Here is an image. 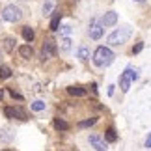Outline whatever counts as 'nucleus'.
<instances>
[{
	"label": "nucleus",
	"instance_id": "obj_1",
	"mask_svg": "<svg viewBox=\"0 0 151 151\" xmlns=\"http://www.w3.org/2000/svg\"><path fill=\"white\" fill-rule=\"evenodd\" d=\"M131 34H132V30L129 26H121V28H118V30H114L108 36V39H106L108 47H121V45H125L127 41H129Z\"/></svg>",
	"mask_w": 151,
	"mask_h": 151
},
{
	"label": "nucleus",
	"instance_id": "obj_2",
	"mask_svg": "<svg viewBox=\"0 0 151 151\" xmlns=\"http://www.w3.org/2000/svg\"><path fill=\"white\" fill-rule=\"evenodd\" d=\"M114 52H112V49L110 47H97L95 49V52H93V63L97 67H108L110 63L114 62Z\"/></svg>",
	"mask_w": 151,
	"mask_h": 151
},
{
	"label": "nucleus",
	"instance_id": "obj_3",
	"mask_svg": "<svg viewBox=\"0 0 151 151\" xmlns=\"http://www.w3.org/2000/svg\"><path fill=\"white\" fill-rule=\"evenodd\" d=\"M0 15H2V19L6 22H19L22 19V9L15 4H8L2 8V13Z\"/></svg>",
	"mask_w": 151,
	"mask_h": 151
},
{
	"label": "nucleus",
	"instance_id": "obj_4",
	"mask_svg": "<svg viewBox=\"0 0 151 151\" xmlns=\"http://www.w3.org/2000/svg\"><path fill=\"white\" fill-rule=\"evenodd\" d=\"M103 34H104L103 22H101L99 19H91V21H90V26H88V36H90L91 39H101Z\"/></svg>",
	"mask_w": 151,
	"mask_h": 151
},
{
	"label": "nucleus",
	"instance_id": "obj_5",
	"mask_svg": "<svg viewBox=\"0 0 151 151\" xmlns=\"http://www.w3.org/2000/svg\"><path fill=\"white\" fill-rule=\"evenodd\" d=\"M4 116L8 119H19V121H26V112L21 106H6L4 108Z\"/></svg>",
	"mask_w": 151,
	"mask_h": 151
},
{
	"label": "nucleus",
	"instance_id": "obj_6",
	"mask_svg": "<svg viewBox=\"0 0 151 151\" xmlns=\"http://www.w3.org/2000/svg\"><path fill=\"white\" fill-rule=\"evenodd\" d=\"M88 142H90V146L93 147L95 151H106V140L104 138H101L99 134H90L88 136Z\"/></svg>",
	"mask_w": 151,
	"mask_h": 151
},
{
	"label": "nucleus",
	"instance_id": "obj_7",
	"mask_svg": "<svg viewBox=\"0 0 151 151\" xmlns=\"http://www.w3.org/2000/svg\"><path fill=\"white\" fill-rule=\"evenodd\" d=\"M132 67H127L123 73H121V77H119V88L121 91H129L131 88V82H132Z\"/></svg>",
	"mask_w": 151,
	"mask_h": 151
},
{
	"label": "nucleus",
	"instance_id": "obj_8",
	"mask_svg": "<svg viewBox=\"0 0 151 151\" xmlns=\"http://www.w3.org/2000/svg\"><path fill=\"white\" fill-rule=\"evenodd\" d=\"M56 54V43L52 41V39H47V41L43 43V49H41V58L43 60H49Z\"/></svg>",
	"mask_w": 151,
	"mask_h": 151
},
{
	"label": "nucleus",
	"instance_id": "obj_9",
	"mask_svg": "<svg viewBox=\"0 0 151 151\" xmlns=\"http://www.w3.org/2000/svg\"><path fill=\"white\" fill-rule=\"evenodd\" d=\"M13 140H15V131L11 129L9 125L0 127V142H2V144H9Z\"/></svg>",
	"mask_w": 151,
	"mask_h": 151
},
{
	"label": "nucleus",
	"instance_id": "obj_10",
	"mask_svg": "<svg viewBox=\"0 0 151 151\" xmlns=\"http://www.w3.org/2000/svg\"><path fill=\"white\" fill-rule=\"evenodd\" d=\"M101 22H103V26H114L116 22H118V13H116V11H106V13L103 15Z\"/></svg>",
	"mask_w": 151,
	"mask_h": 151
},
{
	"label": "nucleus",
	"instance_id": "obj_11",
	"mask_svg": "<svg viewBox=\"0 0 151 151\" xmlns=\"http://www.w3.org/2000/svg\"><path fill=\"white\" fill-rule=\"evenodd\" d=\"M34 37H36V34H34V28H32V26H22V39H24L26 43H32Z\"/></svg>",
	"mask_w": 151,
	"mask_h": 151
},
{
	"label": "nucleus",
	"instance_id": "obj_12",
	"mask_svg": "<svg viewBox=\"0 0 151 151\" xmlns=\"http://www.w3.org/2000/svg\"><path fill=\"white\" fill-rule=\"evenodd\" d=\"M67 93L73 95V97H84L88 91H86L84 88H80V86H69V88H67Z\"/></svg>",
	"mask_w": 151,
	"mask_h": 151
},
{
	"label": "nucleus",
	"instance_id": "obj_13",
	"mask_svg": "<svg viewBox=\"0 0 151 151\" xmlns=\"http://www.w3.org/2000/svg\"><path fill=\"white\" fill-rule=\"evenodd\" d=\"M52 19H50V30L52 32H56L58 30V26H60V21H62V13L60 11H52Z\"/></svg>",
	"mask_w": 151,
	"mask_h": 151
},
{
	"label": "nucleus",
	"instance_id": "obj_14",
	"mask_svg": "<svg viewBox=\"0 0 151 151\" xmlns=\"http://www.w3.org/2000/svg\"><path fill=\"white\" fill-rule=\"evenodd\" d=\"M19 54H21L22 58H32V56H34L32 45H21V47H19Z\"/></svg>",
	"mask_w": 151,
	"mask_h": 151
},
{
	"label": "nucleus",
	"instance_id": "obj_15",
	"mask_svg": "<svg viewBox=\"0 0 151 151\" xmlns=\"http://www.w3.org/2000/svg\"><path fill=\"white\" fill-rule=\"evenodd\" d=\"M54 6H56L54 0H45V4H43V8H41L43 15H50V13H52V9H54Z\"/></svg>",
	"mask_w": 151,
	"mask_h": 151
},
{
	"label": "nucleus",
	"instance_id": "obj_16",
	"mask_svg": "<svg viewBox=\"0 0 151 151\" xmlns=\"http://www.w3.org/2000/svg\"><path fill=\"white\" fill-rule=\"evenodd\" d=\"M54 129L56 131H69V123L63 121V119H60V118H56L54 119Z\"/></svg>",
	"mask_w": 151,
	"mask_h": 151
},
{
	"label": "nucleus",
	"instance_id": "obj_17",
	"mask_svg": "<svg viewBox=\"0 0 151 151\" xmlns=\"http://www.w3.org/2000/svg\"><path fill=\"white\" fill-rule=\"evenodd\" d=\"M104 140H106V142H116V140H118V134H116V129H114V127H108V129H106Z\"/></svg>",
	"mask_w": 151,
	"mask_h": 151
},
{
	"label": "nucleus",
	"instance_id": "obj_18",
	"mask_svg": "<svg viewBox=\"0 0 151 151\" xmlns=\"http://www.w3.org/2000/svg\"><path fill=\"white\" fill-rule=\"evenodd\" d=\"M77 56H78L82 62H86V60L90 58V49H88V47H80V49L77 50Z\"/></svg>",
	"mask_w": 151,
	"mask_h": 151
},
{
	"label": "nucleus",
	"instance_id": "obj_19",
	"mask_svg": "<svg viewBox=\"0 0 151 151\" xmlns=\"http://www.w3.org/2000/svg\"><path fill=\"white\" fill-rule=\"evenodd\" d=\"M30 108L34 110V112H43V110L47 108V104H45L43 101H34V103L30 104Z\"/></svg>",
	"mask_w": 151,
	"mask_h": 151
},
{
	"label": "nucleus",
	"instance_id": "obj_20",
	"mask_svg": "<svg viewBox=\"0 0 151 151\" xmlns=\"http://www.w3.org/2000/svg\"><path fill=\"white\" fill-rule=\"evenodd\" d=\"M60 43H62V45H60V49H62L63 52L71 50V43H73V41H71V39H69V36H65V37H63V39H62Z\"/></svg>",
	"mask_w": 151,
	"mask_h": 151
},
{
	"label": "nucleus",
	"instance_id": "obj_21",
	"mask_svg": "<svg viewBox=\"0 0 151 151\" xmlns=\"http://www.w3.org/2000/svg\"><path fill=\"white\" fill-rule=\"evenodd\" d=\"M13 47H15V39L13 37H4V49L8 50V52H11Z\"/></svg>",
	"mask_w": 151,
	"mask_h": 151
},
{
	"label": "nucleus",
	"instance_id": "obj_22",
	"mask_svg": "<svg viewBox=\"0 0 151 151\" xmlns=\"http://www.w3.org/2000/svg\"><path fill=\"white\" fill-rule=\"evenodd\" d=\"M11 77V69L8 65H0V78H9Z\"/></svg>",
	"mask_w": 151,
	"mask_h": 151
},
{
	"label": "nucleus",
	"instance_id": "obj_23",
	"mask_svg": "<svg viewBox=\"0 0 151 151\" xmlns=\"http://www.w3.org/2000/svg\"><path fill=\"white\" fill-rule=\"evenodd\" d=\"M95 121H97V118H91V119H84V121H80V123H78V127H80V129H84V127H90V125H93Z\"/></svg>",
	"mask_w": 151,
	"mask_h": 151
},
{
	"label": "nucleus",
	"instance_id": "obj_24",
	"mask_svg": "<svg viewBox=\"0 0 151 151\" xmlns=\"http://www.w3.org/2000/svg\"><path fill=\"white\" fill-rule=\"evenodd\" d=\"M60 34H62L63 37H65V36H69V34H71V26H69V24H63V26L60 28Z\"/></svg>",
	"mask_w": 151,
	"mask_h": 151
},
{
	"label": "nucleus",
	"instance_id": "obj_25",
	"mask_svg": "<svg viewBox=\"0 0 151 151\" xmlns=\"http://www.w3.org/2000/svg\"><path fill=\"white\" fill-rule=\"evenodd\" d=\"M144 49V43H138V45H134V47H132V54H138V52H140Z\"/></svg>",
	"mask_w": 151,
	"mask_h": 151
},
{
	"label": "nucleus",
	"instance_id": "obj_26",
	"mask_svg": "<svg viewBox=\"0 0 151 151\" xmlns=\"http://www.w3.org/2000/svg\"><path fill=\"white\" fill-rule=\"evenodd\" d=\"M9 95L13 97V99H19V101H22V95H21V93H17L15 90H9Z\"/></svg>",
	"mask_w": 151,
	"mask_h": 151
},
{
	"label": "nucleus",
	"instance_id": "obj_27",
	"mask_svg": "<svg viewBox=\"0 0 151 151\" xmlns=\"http://www.w3.org/2000/svg\"><path fill=\"white\" fill-rule=\"evenodd\" d=\"M146 147H147V149L151 147V134H149V136L146 138Z\"/></svg>",
	"mask_w": 151,
	"mask_h": 151
},
{
	"label": "nucleus",
	"instance_id": "obj_28",
	"mask_svg": "<svg viewBox=\"0 0 151 151\" xmlns=\"http://www.w3.org/2000/svg\"><path fill=\"white\" fill-rule=\"evenodd\" d=\"M2 99H4V91L0 90V101H2Z\"/></svg>",
	"mask_w": 151,
	"mask_h": 151
},
{
	"label": "nucleus",
	"instance_id": "obj_29",
	"mask_svg": "<svg viewBox=\"0 0 151 151\" xmlns=\"http://www.w3.org/2000/svg\"><path fill=\"white\" fill-rule=\"evenodd\" d=\"M0 151H13V149H9V147H4V149H0Z\"/></svg>",
	"mask_w": 151,
	"mask_h": 151
},
{
	"label": "nucleus",
	"instance_id": "obj_30",
	"mask_svg": "<svg viewBox=\"0 0 151 151\" xmlns=\"http://www.w3.org/2000/svg\"><path fill=\"white\" fill-rule=\"evenodd\" d=\"M134 2H146V0H134Z\"/></svg>",
	"mask_w": 151,
	"mask_h": 151
}]
</instances>
